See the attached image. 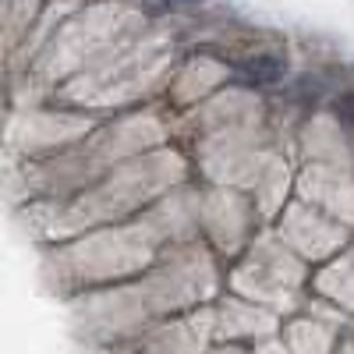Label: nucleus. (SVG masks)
Here are the masks:
<instances>
[]
</instances>
